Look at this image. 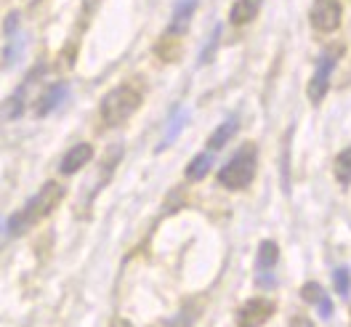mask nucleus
<instances>
[{
    "instance_id": "nucleus-5",
    "label": "nucleus",
    "mask_w": 351,
    "mask_h": 327,
    "mask_svg": "<svg viewBox=\"0 0 351 327\" xmlns=\"http://www.w3.org/2000/svg\"><path fill=\"white\" fill-rule=\"evenodd\" d=\"M341 5L338 0H317L308 11V22L317 32H332L341 27Z\"/></svg>"
},
{
    "instance_id": "nucleus-6",
    "label": "nucleus",
    "mask_w": 351,
    "mask_h": 327,
    "mask_svg": "<svg viewBox=\"0 0 351 327\" xmlns=\"http://www.w3.org/2000/svg\"><path fill=\"white\" fill-rule=\"evenodd\" d=\"M274 314V304L266 298H250L237 314V325L240 327H261L269 317Z\"/></svg>"
},
{
    "instance_id": "nucleus-15",
    "label": "nucleus",
    "mask_w": 351,
    "mask_h": 327,
    "mask_svg": "<svg viewBox=\"0 0 351 327\" xmlns=\"http://www.w3.org/2000/svg\"><path fill=\"white\" fill-rule=\"evenodd\" d=\"M210 165H213V154H197L189 165H186V178L189 181H199V178H205L208 171H210Z\"/></svg>"
},
{
    "instance_id": "nucleus-8",
    "label": "nucleus",
    "mask_w": 351,
    "mask_h": 327,
    "mask_svg": "<svg viewBox=\"0 0 351 327\" xmlns=\"http://www.w3.org/2000/svg\"><path fill=\"white\" fill-rule=\"evenodd\" d=\"M90 157H93V149H90V144H77V147H72L69 152L64 154V160H62V173H77L86 162H90Z\"/></svg>"
},
{
    "instance_id": "nucleus-16",
    "label": "nucleus",
    "mask_w": 351,
    "mask_h": 327,
    "mask_svg": "<svg viewBox=\"0 0 351 327\" xmlns=\"http://www.w3.org/2000/svg\"><path fill=\"white\" fill-rule=\"evenodd\" d=\"M335 178H338V184H343V186L351 184V147H346L343 152L335 157Z\"/></svg>"
},
{
    "instance_id": "nucleus-9",
    "label": "nucleus",
    "mask_w": 351,
    "mask_h": 327,
    "mask_svg": "<svg viewBox=\"0 0 351 327\" xmlns=\"http://www.w3.org/2000/svg\"><path fill=\"white\" fill-rule=\"evenodd\" d=\"M197 3L199 0H176V8H173V19H171V32L181 35L189 22H192V14L197 11Z\"/></svg>"
},
{
    "instance_id": "nucleus-3",
    "label": "nucleus",
    "mask_w": 351,
    "mask_h": 327,
    "mask_svg": "<svg viewBox=\"0 0 351 327\" xmlns=\"http://www.w3.org/2000/svg\"><path fill=\"white\" fill-rule=\"evenodd\" d=\"M256 175V149L245 147L219 171V184L226 189H245Z\"/></svg>"
},
{
    "instance_id": "nucleus-17",
    "label": "nucleus",
    "mask_w": 351,
    "mask_h": 327,
    "mask_svg": "<svg viewBox=\"0 0 351 327\" xmlns=\"http://www.w3.org/2000/svg\"><path fill=\"white\" fill-rule=\"evenodd\" d=\"M332 282H335V290H338V295H349V290H351V271L346 269V266L335 269V271H332Z\"/></svg>"
},
{
    "instance_id": "nucleus-7",
    "label": "nucleus",
    "mask_w": 351,
    "mask_h": 327,
    "mask_svg": "<svg viewBox=\"0 0 351 327\" xmlns=\"http://www.w3.org/2000/svg\"><path fill=\"white\" fill-rule=\"evenodd\" d=\"M261 3L263 0H234V5H232V11H229V22L234 24V27L250 24L258 16Z\"/></svg>"
},
{
    "instance_id": "nucleus-2",
    "label": "nucleus",
    "mask_w": 351,
    "mask_h": 327,
    "mask_svg": "<svg viewBox=\"0 0 351 327\" xmlns=\"http://www.w3.org/2000/svg\"><path fill=\"white\" fill-rule=\"evenodd\" d=\"M141 107V93L131 86H120L110 90L101 101V117L107 125H120Z\"/></svg>"
},
{
    "instance_id": "nucleus-10",
    "label": "nucleus",
    "mask_w": 351,
    "mask_h": 327,
    "mask_svg": "<svg viewBox=\"0 0 351 327\" xmlns=\"http://www.w3.org/2000/svg\"><path fill=\"white\" fill-rule=\"evenodd\" d=\"M301 298L306 301V304H314L317 308H319V314L328 319L330 314H332V304H330L328 293L319 287L317 282H306L304 287H301Z\"/></svg>"
},
{
    "instance_id": "nucleus-14",
    "label": "nucleus",
    "mask_w": 351,
    "mask_h": 327,
    "mask_svg": "<svg viewBox=\"0 0 351 327\" xmlns=\"http://www.w3.org/2000/svg\"><path fill=\"white\" fill-rule=\"evenodd\" d=\"M64 99H66V86H62V83H59V86H53L48 93H45L43 99H40V104H38V114L45 117L48 112H53V109L59 107Z\"/></svg>"
},
{
    "instance_id": "nucleus-1",
    "label": "nucleus",
    "mask_w": 351,
    "mask_h": 327,
    "mask_svg": "<svg viewBox=\"0 0 351 327\" xmlns=\"http://www.w3.org/2000/svg\"><path fill=\"white\" fill-rule=\"evenodd\" d=\"M62 197H64V189H62L59 184L48 181L43 189L32 197L19 213H14V216H11V221H8V234H14V237L24 234L29 226H35L38 221H43V218L48 216L56 205H59V199H62Z\"/></svg>"
},
{
    "instance_id": "nucleus-4",
    "label": "nucleus",
    "mask_w": 351,
    "mask_h": 327,
    "mask_svg": "<svg viewBox=\"0 0 351 327\" xmlns=\"http://www.w3.org/2000/svg\"><path fill=\"white\" fill-rule=\"evenodd\" d=\"M335 62H338V53H335V51H325V53L319 56V62L314 66V75H311V80H308V101H311V104H319V101L328 96L330 77H332Z\"/></svg>"
},
{
    "instance_id": "nucleus-19",
    "label": "nucleus",
    "mask_w": 351,
    "mask_h": 327,
    "mask_svg": "<svg viewBox=\"0 0 351 327\" xmlns=\"http://www.w3.org/2000/svg\"><path fill=\"white\" fill-rule=\"evenodd\" d=\"M290 327H314L308 322L306 317H295V319H290Z\"/></svg>"
},
{
    "instance_id": "nucleus-11",
    "label": "nucleus",
    "mask_w": 351,
    "mask_h": 327,
    "mask_svg": "<svg viewBox=\"0 0 351 327\" xmlns=\"http://www.w3.org/2000/svg\"><path fill=\"white\" fill-rule=\"evenodd\" d=\"M186 120H189V112L184 107H178L171 114V120H168V128H165V136H162V144H160V149H165L168 144H173V138L178 133L184 131V125H186Z\"/></svg>"
},
{
    "instance_id": "nucleus-13",
    "label": "nucleus",
    "mask_w": 351,
    "mask_h": 327,
    "mask_svg": "<svg viewBox=\"0 0 351 327\" xmlns=\"http://www.w3.org/2000/svg\"><path fill=\"white\" fill-rule=\"evenodd\" d=\"M280 261V247H277V242L266 240L261 242V247H258V271L266 274V271H271L274 266Z\"/></svg>"
},
{
    "instance_id": "nucleus-12",
    "label": "nucleus",
    "mask_w": 351,
    "mask_h": 327,
    "mask_svg": "<svg viewBox=\"0 0 351 327\" xmlns=\"http://www.w3.org/2000/svg\"><path fill=\"white\" fill-rule=\"evenodd\" d=\"M237 128H240V120H237V117H229V120H226V123H221L219 128L213 131V136L208 138V147H210V149H221V147H223V144L237 133Z\"/></svg>"
},
{
    "instance_id": "nucleus-18",
    "label": "nucleus",
    "mask_w": 351,
    "mask_h": 327,
    "mask_svg": "<svg viewBox=\"0 0 351 327\" xmlns=\"http://www.w3.org/2000/svg\"><path fill=\"white\" fill-rule=\"evenodd\" d=\"M219 40H221V27H216V29L210 32V40L205 43V51L199 53V62H202V64H208V62L213 59V53H216V45H219Z\"/></svg>"
}]
</instances>
